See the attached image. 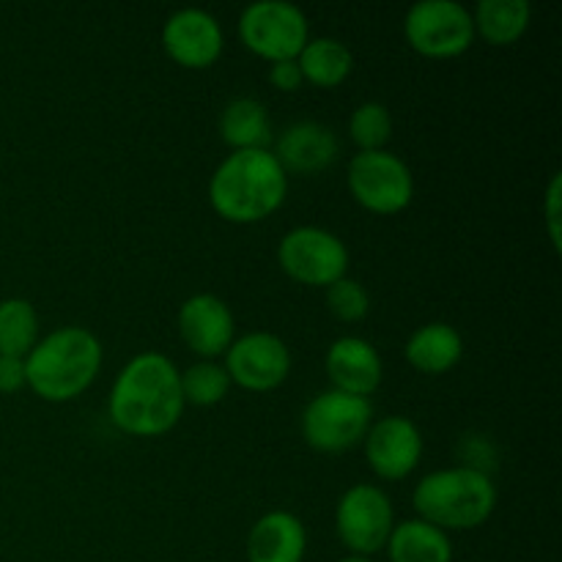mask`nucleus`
<instances>
[{
	"instance_id": "obj_1",
	"label": "nucleus",
	"mask_w": 562,
	"mask_h": 562,
	"mask_svg": "<svg viewBox=\"0 0 562 562\" xmlns=\"http://www.w3.org/2000/svg\"><path fill=\"white\" fill-rule=\"evenodd\" d=\"M181 371L162 351L132 357L110 387V420L126 437L154 439L173 431L184 415Z\"/></svg>"
},
{
	"instance_id": "obj_2",
	"label": "nucleus",
	"mask_w": 562,
	"mask_h": 562,
	"mask_svg": "<svg viewBox=\"0 0 562 562\" xmlns=\"http://www.w3.org/2000/svg\"><path fill=\"white\" fill-rule=\"evenodd\" d=\"M289 195V176L269 148L231 151L209 181V203L234 225L272 217Z\"/></svg>"
},
{
	"instance_id": "obj_3",
	"label": "nucleus",
	"mask_w": 562,
	"mask_h": 562,
	"mask_svg": "<svg viewBox=\"0 0 562 562\" xmlns=\"http://www.w3.org/2000/svg\"><path fill=\"white\" fill-rule=\"evenodd\" d=\"M102 340L86 327H60L38 338L25 357V382L49 404L75 401L102 371Z\"/></svg>"
},
{
	"instance_id": "obj_4",
	"label": "nucleus",
	"mask_w": 562,
	"mask_h": 562,
	"mask_svg": "<svg viewBox=\"0 0 562 562\" xmlns=\"http://www.w3.org/2000/svg\"><path fill=\"white\" fill-rule=\"evenodd\" d=\"M417 519L450 532L475 530L497 508V486L481 467H448L428 472L412 492Z\"/></svg>"
},
{
	"instance_id": "obj_5",
	"label": "nucleus",
	"mask_w": 562,
	"mask_h": 562,
	"mask_svg": "<svg viewBox=\"0 0 562 562\" xmlns=\"http://www.w3.org/2000/svg\"><path fill=\"white\" fill-rule=\"evenodd\" d=\"M373 423V406L368 398L327 390L307 401L302 412V437L318 453H344L366 439Z\"/></svg>"
},
{
	"instance_id": "obj_6",
	"label": "nucleus",
	"mask_w": 562,
	"mask_h": 562,
	"mask_svg": "<svg viewBox=\"0 0 562 562\" xmlns=\"http://www.w3.org/2000/svg\"><path fill=\"white\" fill-rule=\"evenodd\" d=\"M239 38L252 55L269 64L294 60L311 42V22L289 0H258L241 11Z\"/></svg>"
},
{
	"instance_id": "obj_7",
	"label": "nucleus",
	"mask_w": 562,
	"mask_h": 562,
	"mask_svg": "<svg viewBox=\"0 0 562 562\" xmlns=\"http://www.w3.org/2000/svg\"><path fill=\"white\" fill-rule=\"evenodd\" d=\"M406 44L431 60L459 58L475 44L472 11L456 0H420L404 16Z\"/></svg>"
},
{
	"instance_id": "obj_8",
	"label": "nucleus",
	"mask_w": 562,
	"mask_h": 562,
	"mask_svg": "<svg viewBox=\"0 0 562 562\" xmlns=\"http://www.w3.org/2000/svg\"><path fill=\"white\" fill-rule=\"evenodd\" d=\"M278 263L294 283L329 289L349 272V247L333 231L300 225L280 239Z\"/></svg>"
},
{
	"instance_id": "obj_9",
	"label": "nucleus",
	"mask_w": 562,
	"mask_h": 562,
	"mask_svg": "<svg viewBox=\"0 0 562 562\" xmlns=\"http://www.w3.org/2000/svg\"><path fill=\"white\" fill-rule=\"evenodd\" d=\"M395 527L393 499L382 486L355 483L340 494L335 505V532L340 543L357 558H373L382 552Z\"/></svg>"
},
{
	"instance_id": "obj_10",
	"label": "nucleus",
	"mask_w": 562,
	"mask_h": 562,
	"mask_svg": "<svg viewBox=\"0 0 562 562\" xmlns=\"http://www.w3.org/2000/svg\"><path fill=\"white\" fill-rule=\"evenodd\" d=\"M346 184L351 198L371 214H398L415 198V176L409 165L387 148L355 154L346 170Z\"/></svg>"
},
{
	"instance_id": "obj_11",
	"label": "nucleus",
	"mask_w": 562,
	"mask_h": 562,
	"mask_svg": "<svg viewBox=\"0 0 562 562\" xmlns=\"http://www.w3.org/2000/svg\"><path fill=\"white\" fill-rule=\"evenodd\" d=\"M223 357L231 384L250 393H272L291 373L289 346L274 333L239 335Z\"/></svg>"
},
{
	"instance_id": "obj_12",
	"label": "nucleus",
	"mask_w": 562,
	"mask_h": 562,
	"mask_svg": "<svg viewBox=\"0 0 562 562\" xmlns=\"http://www.w3.org/2000/svg\"><path fill=\"white\" fill-rule=\"evenodd\" d=\"M366 461L382 481H404L423 459V434L409 417L390 415L371 423L366 439Z\"/></svg>"
},
{
	"instance_id": "obj_13",
	"label": "nucleus",
	"mask_w": 562,
	"mask_h": 562,
	"mask_svg": "<svg viewBox=\"0 0 562 562\" xmlns=\"http://www.w3.org/2000/svg\"><path fill=\"white\" fill-rule=\"evenodd\" d=\"M162 47L168 58L184 69H209L223 55V25L203 9H181L165 22Z\"/></svg>"
},
{
	"instance_id": "obj_14",
	"label": "nucleus",
	"mask_w": 562,
	"mask_h": 562,
	"mask_svg": "<svg viewBox=\"0 0 562 562\" xmlns=\"http://www.w3.org/2000/svg\"><path fill=\"white\" fill-rule=\"evenodd\" d=\"M179 335L201 360H217L236 338V318L228 302L214 294H195L181 302Z\"/></svg>"
},
{
	"instance_id": "obj_15",
	"label": "nucleus",
	"mask_w": 562,
	"mask_h": 562,
	"mask_svg": "<svg viewBox=\"0 0 562 562\" xmlns=\"http://www.w3.org/2000/svg\"><path fill=\"white\" fill-rule=\"evenodd\" d=\"M324 368H327L333 390H340L346 395L368 398L382 387V355L371 340L357 338V335H344L335 340L324 357Z\"/></svg>"
},
{
	"instance_id": "obj_16",
	"label": "nucleus",
	"mask_w": 562,
	"mask_h": 562,
	"mask_svg": "<svg viewBox=\"0 0 562 562\" xmlns=\"http://www.w3.org/2000/svg\"><path fill=\"white\" fill-rule=\"evenodd\" d=\"M269 151L274 154L285 176H316L338 159V137L327 124L296 121L280 132L274 148H269Z\"/></svg>"
},
{
	"instance_id": "obj_17",
	"label": "nucleus",
	"mask_w": 562,
	"mask_h": 562,
	"mask_svg": "<svg viewBox=\"0 0 562 562\" xmlns=\"http://www.w3.org/2000/svg\"><path fill=\"white\" fill-rule=\"evenodd\" d=\"M307 530L291 510H269L247 536V562H302Z\"/></svg>"
},
{
	"instance_id": "obj_18",
	"label": "nucleus",
	"mask_w": 562,
	"mask_h": 562,
	"mask_svg": "<svg viewBox=\"0 0 562 562\" xmlns=\"http://www.w3.org/2000/svg\"><path fill=\"white\" fill-rule=\"evenodd\" d=\"M404 357L417 373L442 376L464 357V338L453 324L431 322L417 327L404 346Z\"/></svg>"
},
{
	"instance_id": "obj_19",
	"label": "nucleus",
	"mask_w": 562,
	"mask_h": 562,
	"mask_svg": "<svg viewBox=\"0 0 562 562\" xmlns=\"http://www.w3.org/2000/svg\"><path fill=\"white\" fill-rule=\"evenodd\" d=\"M220 135L231 151H263L274 140L269 110L258 99H234L220 115Z\"/></svg>"
},
{
	"instance_id": "obj_20",
	"label": "nucleus",
	"mask_w": 562,
	"mask_h": 562,
	"mask_svg": "<svg viewBox=\"0 0 562 562\" xmlns=\"http://www.w3.org/2000/svg\"><path fill=\"white\" fill-rule=\"evenodd\" d=\"M384 549L390 562H453V541L448 532L423 519L395 525Z\"/></svg>"
},
{
	"instance_id": "obj_21",
	"label": "nucleus",
	"mask_w": 562,
	"mask_h": 562,
	"mask_svg": "<svg viewBox=\"0 0 562 562\" xmlns=\"http://www.w3.org/2000/svg\"><path fill=\"white\" fill-rule=\"evenodd\" d=\"M532 20V5L527 0H481L472 11L475 36L492 47H508L527 33Z\"/></svg>"
},
{
	"instance_id": "obj_22",
	"label": "nucleus",
	"mask_w": 562,
	"mask_h": 562,
	"mask_svg": "<svg viewBox=\"0 0 562 562\" xmlns=\"http://www.w3.org/2000/svg\"><path fill=\"white\" fill-rule=\"evenodd\" d=\"M296 64H300L302 80L311 86L338 88L340 82L349 80L351 69H355V55L340 38L318 36L302 47Z\"/></svg>"
},
{
	"instance_id": "obj_23",
	"label": "nucleus",
	"mask_w": 562,
	"mask_h": 562,
	"mask_svg": "<svg viewBox=\"0 0 562 562\" xmlns=\"http://www.w3.org/2000/svg\"><path fill=\"white\" fill-rule=\"evenodd\" d=\"M36 344L38 316L33 302L22 300V296H9L0 302V355L25 360Z\"/></svg>"
},
{
	"instance_id": "obj_24",
	"label": "nucleus",
	"mask_w": 562,
	"mask_h": 562,
	"mask_svg": "<svg viewBox=\"0 0 562 562\" xmlns=\"http://www.w3.org/2000/svg\"><path fill=\"white\" fill-rule=\"evenodd\" d=\"M231 393V379L225 368L214 360H201L181 371V395L184 404L217 406Z\"/></svg>"
},
{
	"instance_id": "obj_25",
	"label": "nucleus",
	"mask_w": 562,
	"mask_h": 562,
	"mask_svg": "<svg viewBox=\"0 0 562 562\" xmlns=\"http://www.w3.org/2000/svg\"><path fill=\"white\" fill-rule=\"evenodd\" d=\"M349 137L360 151H382L393 137V115L382 102L357 104L349 119Z\"/></svg>"
},
{
	"instance_id": "obj_26",
	"label": "nucleus",
	"mask_w": 562,
	"mask_h": 562,
	"mask_svg": "<svg viewBox=\"0 0 562 562\" xmlns=\"http://www.w3.org/2000/svg\"><path fill=\"white\" fill-rule=\"evenodd\" d=\"M327 307L338 322L355 324L368 316V311H371V296H368V291L357 280L340 278L338 283H333L327 289Z\"/></svg>"
},
{
	"instance_id": "obj_27",
	"label": "nucleus",
	"mask_w": 562,
	"mask_h": 562,
	"mask_svg": "<svg viewBox=\"0 0 562 562\" xmlns=\"http://www.w3.org/2000/svg\"><path fill=\"white\" fill-rule=\"evenodd\" d=\"M560 203H562V176L554 173L552 181H549V190H547V203H543V220H547V234L549 241H552L554 250L560 252Z\"/></svg>"
},
{
	"instance_id": "obj_28",
	"label": "nucleus",
	"mask_w": 562,
	"mask_h": 562,
	"mask_svg": "<svg viewBox=\"0 0 562 562\" xmlns=\"http://www.w3.org/2000/svg\"><path fill=\"white\" fill-rule=\"evenodd\" d=\"M269 86L278 88V91L283 93H294L300 91V86L305 80H302V71H300V64L294 60H278V64H269Z\"/></svg>"
},
{
	"instance_id": "obj_29",
	"label": "nucleus",
	"mask_w": 562,
	"mask_h": 562,
	"mask_svg": "<svg viewBox=\"0 0 562 562\" xmlns=\"http://www.w3.org/2000/svg\"><path fill=\"white\" fill-rule=\"evenodd\" d=\"M22 387H27L25 360L22 357L0 355V395H14Z\"/></svg>"
},
{
	"instance_id": "obj_30",
	"label": "nucleus",
	"mask_w": 562,
	"mask_h": 562,
	"mask_svg": "<svg viewBox=\"0 0 562 562\" xmlns=\"http://www.w3.org/2000/svg\"><path fill=\"white\" fill-rule=\"evenodd\" d=\"M338 562H373L371 558H357V554H349V558H344V560H338Z\"/></svg>"
}]
</instances>
